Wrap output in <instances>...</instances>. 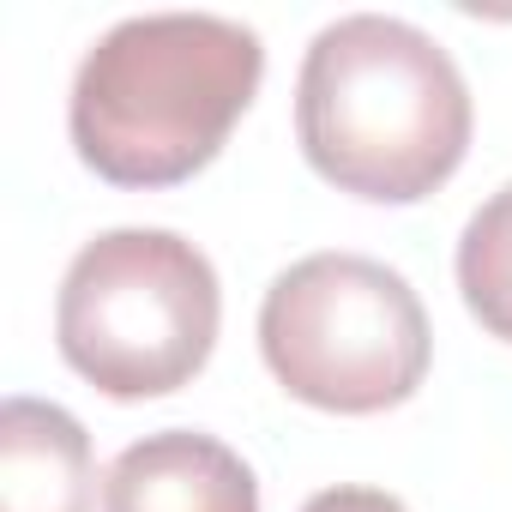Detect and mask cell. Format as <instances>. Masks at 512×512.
I'll use <instances>...</instances> for the list:
<instances>
[{
    "label": "cell",
    "mask_w": 512,
    "mask_h": 512,
    "mask_svg": "<svg viewBox=\"0 0 512 512\" xmlns=\"http://www.w3.org/2000/svg\"><path fill=\"white\" fill-rule=\"evenodd\" d=\"M458 290L482 332L512 344V181L488 193L458 235Z\"/></svg>",
    "instance_id": "cell-7"
},
{
    "label": "cell",
    "mask_w": 512,
    "mask_h": 512,
    "mask_svg": "<svg viewBox=\"0 0 512 512\" xmlns=\"http://www.w3.org/2000/svg\"><path fill=\"white\" fill-rule=\"evenodd\" d=\"M302 512H410L398 494L386 488H362V482H338V488H320Z\"/></svg>",
    "instance_id": "cell-8"
},
{
    "label": "cell",
    "mask_w": 512,
    "mask_h": 512,
    "mask_svg": "<svg viewBox=\"0 0 512 512\" xmlns=\"http://www.w3.org/2000/svg\"><path fill=\"white\" fill-rule=\"evenodd\" d=\"M470 85L458 61L410 19H332L296 79V139L320 181L374 205H416L446 187L470 151Z\"/></svg>",
    "instance_id": "cell-1"
},
{
    "label": "cell",
    "mask_w": 512,
    "mask_h": 512,
    "mask_svg": "<svg viewBox=\"0 0 512 512\" xmlns=\"http://www.w3.org/2000/svg\"><path fill=\"white\" fill-rule=\"evenodd\" d=\"M266 79V43L217 13H145L91 43L67 97V133L91 175L115 187H175L199 175Z\"/></svg>",
    "instance_id": "cell-2"
},
{
    "label": "cell",
    "mask_w": 512,
    "mask_h": 512,
    "mask_svg": "<svg viewBox=\"0 0 512 512\" xmlns=\"http://www.w3.org/2000/svg\"><path fill=\"white\" fill-rule=\"evenodd\" d=\"M260 356L290 398L332 416H380L428 380L434 332L404 272L332 247L272 278Z\"/></svg>",
    "instance_id": "cell-4"
},
{
    "label": "cell",
    "mask_w": 512,
    "mask_h": 512,
    "mask_svg": "<svg viewBox=\"0 0 512 512\" xmlns=\"http://www.w3.org/2000/svg\"><path fill=\"white\" fill-rule=\"evenodd\" d=\"M91 434L49 398L0 404V512H91Z\"/></svg>",
    "instance_id": "cell-6"
},
{
    "label": "cell",
    "mask_w": 512,
    "mask_h": 512,
    "mask_svg": "<svg viewBox=\"0 0 512 512\" xmlns=\"http://www.w3.org/2000/svg\"><path fill=\"white\" fill-rule=\"evenodd\" d=\"M223 290L175 229H103L73 253L55 302V344L103 398L181 392L217 350Z\"/></svg>",
    "instance_id": "cell-3"
},
{
    "label": "cell",
    "mask_w": 512,
    "mask_h": 512,
    "mask_svg": "<svg viewBox=\"0 0 512 512\" xmlns=\"http://www.w3.org/2000/svg\"><path fill=\"white\" fill-rule=\"evenodd\" d=\"M103 512H260V482L217 434L163 428L109 464Z\"/></svg>",
    "instance_id": "cell-5"
}]
</instances>
